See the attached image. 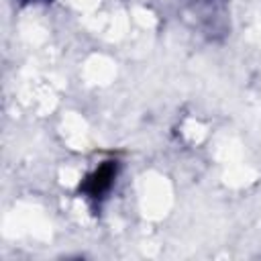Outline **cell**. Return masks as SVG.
Instances as JSON below:
<instances>
[{"instance_id":"6da1fadb","label":"cell","mask_w":261,"mask_h":261,"mask_svg":"<svg viewBox=\"0 0 261 261\" xmlns=\"http://www.w3.org/2000/svg\"><path fill=\"white\" fill-rule=\"evenodd\" d=\"M114 169H116V167H112L110 163H106V165H102V167L88 179V184H90L88 192H90L94 198H98L100 194H104V192L110 188L112 177H114Z\"/></svg>"}]
</instances>
